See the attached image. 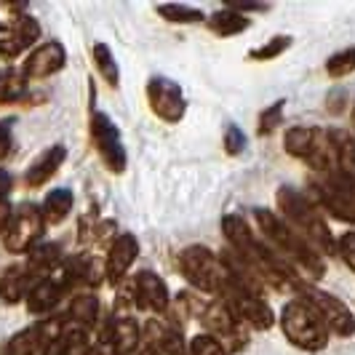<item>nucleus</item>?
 Instances as JSON below:
<instances>
[{"label": "nucleus", "mask_w": 355, "mask_h": 355, "mask_svg": "<svg viewBox=\"0 0 355 355\" xmlns=\"http://www.w3.org/2000/svg\"><path fill=\"white\" fill-rule=\"evenodd\" d=\"M254 219H257L262 235L267 238V243H272L275 251H281L288 265L294 262V265L304 267V270L313 272L315 278L323 275V259L318 257L315 246L307 243L288 222H284L278 214L267 211V209H254Z\"/></svg>", "instance_id": "1"}, {"label": "nucleus", "mask_w": 355, "mask_h": 355, "mask_svg": "<svg viewBox=\"0 0 355 355\" xmlns=\"http://www.w3.org/2000/svg\"><path fill=\"white\" fill-rule=\"evenodd\" d=\"M275 200H278V209L286 216V222L294 225V230L300 232L307 243H313L323 254H334L337 251L334 235H331L329 225L323 222V216L318 214L315 203L310 198H304L294 187H281Z\"/></svg>", "instance_id": "2"}, {"label": "nucleus", "mask_w": 355, "mask_h": 355, "mask_svg": "<svg viewBox=\"0 0 355 355\" xmlns=\"http://www.w3.org/2000/svg\"><path fill=\"white\" fill-rule=\"evenodd\" d=\"M281 329L286 339L307 353H318L329 345V326L318 315V310L304 300H294L281 313Z\"/></svg>", "instance_id": "3"}, {"label": "nucleus", "mask_w": 355, "mask_h": 355, "mask_svg": "<svg viewBox=\"0 0 355 355\" xmlns=\"http://www.w3.org/2000/svg\"><path fill=\"white\" fill-rule=\"evenodd\" d=\"M179 270L190 281L193 288L203 294L222 297V291L230 284V270L225 259H219L211 249L206 246H187L179 254Z\"/></svg>", "instance_id": "4"}, {"label": "nucleus", "mask_w": 355, "mask_h": 355, "mask_svg": "<svg viewBox=\"0 0 355 355\" xmlns=\"http://www.w3.org/2000/svg\"><path fill=\"white\" fill-rule=\"evenodd\" d=\"M198 318L203 320V326L209 329V334H211L227 353H243V350H246V345H249V326L238 318L222 300H216V302H203Z\"/></svg>", "instance_id": "5"}, {"label": "nucleus", "mask_w": 355, "mask_h": 355, "mask_svg": "<svg viewBox=\"0 0 355 355\" xmlns=\"http://www.w3.org/2000/svg\"><path fill=\"white\" fill-rule=\"evenodd\" d=\"M46 219H43V209L37 203H19L14 206V214H11V222L6 227V235H3V246L11 254H30L37 243L43 241V230H46Z\"/></svg>", "instance_id": "6"}, {"label": "nucleus", "mask_w": 355, "mask_h": 355, "mask_svg": "<svg viewBox=\"0 0 355 355\" xmlns=\"http://www.w3.org/2000/svg\"><path fill=\"white\" fill-rule=\"evenodd\" d=\"M219 300L227 304L246 326H251V329L265 331V329H270V326L275 323L272 307L259 297V291H254V288H249L246 284H241L238 278H232V272H230V284L222 291Z\"/></svg>", "instance_id": "7"}, {"label": "nucleus", "mask_w": 355, "mask_h": 355, "mask_svg": "<svg viewBox=\"0 0 355 355\" xmlns=\"http://www.w3.org/2000/svg\"><path fill=\"white\" fill-rule=\"evenodd\" d=\"M89 131H91L94 150L99 153V158H102V163L107 166V171H112V174H123L125 171V147H123V139H121L118 125L112 123L105 112H91Z\"/></svg>", "instance_id": "8"}, {"label": "nucleus", "mask_w": 355, "mask_h": 355, "mask_svg": "<svg viewBox=\"0 0 355 355\" xmlns=\"http://www.w3.org/2000/svg\"><path fill=\"white\" fill-rule=\"evenodd\" d=\"M297 288L302 291L304 302H310L315 310H318V315L326 320V326H329V331H334V334H339V337H353L355 315L350 313V307L342 302V300H337L334 294L323 291V288H318V286L300 284Z\"/></svg>", "instance_id": "9"}, {"label": "nucleus", "mask_w": 355, "mask_h": 355, "mask_svg": "<svg viewBox=\"0 0 355 355\" xmlns=\"http://www.w3.org/2000/svg\"><path fill=\"white\" fill-rule=\"evenodd\" d=\"M147 102H150V110L166 123H179L187 110L182 89L171 78H163V75H153L147 80Z\"/></svg>", "instance_id": "10"}, {"label": "nucleus", "mask_w": 355, "mask_h": 355, "mask_svg": "<svg viewBox=\"0 0 355 355\" xmlns=\"http://www.w3.org/2000/svg\"><path fill=\"white\" fill-rule=\"evenodd\" d=\"M142 342V326L131 315H118L102 326L96 347H102L112 355H134Z\"/></svg>", "instance_id": "11"}, {"label": "nucleus", "mask_w": 355, "mask_h": 355, "mask_svg": "<svg viewBox=\"0 0 355 355\" xmlns=\"http://www.w3.org/2000/svg\"><path fill=\"white\" fill-rule=\"evenodd\" d=\"M320 206L345 222H355V182L342 171L329 174V179L315 187Z\"/></svg>", "instance_id": "12"}, {"label": "nucleus", "mask_w": 355, "mask_h": 355, "mask_svg": "<svg viewBox=\"0 0 355 355\" xmlns=\"http://www.w3.org/2000/svg\"><path fill=\"white\" fill-rule=\"evenodd\" d=\"M131 297H134V307L137 310H147V313H166L168 304H171V297H168V286L163 284V278L150 272V270H142L139 275H134L131 281Z\"/></svg>", "instance_id": "13"}, {"label": "nucleus", "mask_w": 355, "mask_h": 355, "mask_svg": "<svg viewBox=\"0 0 355 355\" xmlns=\"http://www.w3.org/2000/svg\"><path fill=\"white\" fill-rule=\"evenodd\" d=\"M139 257V241L131 232H121L110 241L105 257V278L112 286H121Z\"/></svg>", "instance_id": "14"}, {"label": "nucleus", "mask_w": 355, "mask_h": 355, "mask_svg": "<svg viewBox=\"0 0 355 355\" xmlns=\"http://www.w3.org/2000/svg\"><path fill=\"white\" fill-rule=\"evenodd\" d=\"M67 64V51L59 40H51V43H40L33 51L24 56L21 67L19 70L24 72L27 80H46Z\"/></svg>", "instance_id": "15"}, {"label": "nucleus", "mask_w": 355, "mask_h": 355, "mask_svg": "<svg viewBox=\"0 0 355 355\" xmlns=\"http://www.w3.org/2000/svg\"><path fill=\"white\" fill-rule=\"evenodd\" d=\"M37 40H40V24H37V19L24 14L14 30H8L0 37V59H17L19 53L33 51Z\"/></svg>", "instance_id": "16"}, {"label": "nucleus", "mask_w": 355, "mask_h": 355, "mask_svg": "<svg viewBox=\"0 0 355 355\" xmlns=\"http://www.w3.org/2000/svg\"><path fill=\"white\" fill-rule=\"evenodd\" d=\"M64 284L59 281V275H46V278H35L30 291H27V310L33 315H46L59 304V300L64 297Z\"/></svg>", "instance_id": "17"}, {"label": "nucleus", "mask_w": 355, "mask_h": 355, "mask_svg": "<svg viewBox=\"0 0 355 355\" xmlns=\"http://www.w3.org/2000/svg\"><path fill=\"white\" fill-rule=\"evenodd\" d=\"M67 160V147L64 144H53L46 147L40 155H37L30 166H27V174H24V184L27 187H43L46 182H51V177L62 168V163Z\"/></svg>", "instance_id": "18"}, {"label": "nucleus", "mask_w": 355, "mask_h": 355, "mask_svg": "<svg viewBox=\"0 0 355 355\" xmlns=\"http://www.w3.org/2000/svg\"><path fill=\"white\" fill-rule=\"evenodd\" d=\"M30 278L33 272L27 270V265H11L0 272V302L3 304H17L21 300H27L30 291Z\"/></svg>", "instance_id": "19"}, {"label": "nucleus", "mask_w": 355, "mask_h": 355, "mask_svg": "<svg viewBox=\"0 0 355 355\" xmlns=\"http://www.w3.org/2000/svg\"><path fill=\"white\" fill-rule=\"evenodd\" d=\"M27 270L37 275V278H46V275H53L59 267L64 265V254L62 249L56 246V243H46V241H40L35 249L27 254Z\"/></svg>", "instance_id": "20"}, {"label": "nucleus", "mask_w": 355, "mask_h": 355, "mask_svg": "<svg viewBox=\"0 0 355 355\" xmlns=\"http://www.w3.org/2000/svg\"><path fill=\"white\" fill-rule=\"evenodd\" d=\"M315 142H318V128H307V125H291L284 137L286 153L302 160L313 158Z\"/></svg>", "instance_id": "21"}, {"label": "nucleus", "mask_w": 355, "mask_h": 355, "mask_svg": "<svg viewBox=\"0 0 355 355\" xmlns=\"http://www.w3.org/2000/svg\"><path fill=\"white\" fill-rule=\"evenodd\" d=\"M99 318V300L94 294H75L67 307V323L80 326V329H94V323Z\"/></svg>", "instance_id": "22"}, {"label": "nucleus", "mask_w": 355, "mask_h": 355, "mask_svg": "<svg viewBox=\"0 0 355 355\" xmlns=\"http://www.w3.org/2000/svg\"><path fill=\"white\" fill-rule=\"evenodd\" d=\"M72 203H75V198H72V193L67 190V187H56V190H51V193H46L43 206H40V209H43L46 225H51V227L62 225V222L70 216Z\"/></svg>", "instance_id": "23"}, {"label": "nucleus", "mask_w": 355, "mask_h": 355, "mask_svg": "<svg viewBox=\"0 0 355 355\" xmlns=\"http://www.w3.org/2000/svg\"><path fill=\"white\" fill-rule=\"evenodd\" d=\"M43 347V337H40V326H27L17 334L3 342L0 355H37V350Z\"/></svg>", "instance_id": "24"}, {"label": "nucleus", "mask_w": 355, "mask_h": 355, "mask_svg": "<svg viewBox=\"0 0 355 355\" xmlns=\"http://www.w3.org/2000/svg\"><path fill=\"white\" fill-rule=\"evenodd\" d=\"M209 30H211L214 35L219 37H232V35H241L243 30H249V17L246 14H238V11H232V8H222V11H216L209 17Z\"/></svg>", "instance_id": "25"}, {"label": "nucleus", "mask_w": 355, "mask_h": 355, "mask_svg": "<svg viewBox=\"0 0 355 355\" xmlns=\"http://www.w3.org/2000/svg\"><path fill=\"white\" fill-rule=\"evenodd\" d=\"M89 53H91V62H94L96 72L102 75V80H105L107 86L118 89V86H121V70H118V62H115V56L110 51V46H107V43H94L89 49Z\"/></svg>", "instance_id": "26"}, {"label": "nucleus", "mask_w": 355, "mask_h": 355, "mask_svg": "<svg viewBox=\"0 0 355 355\" xmlns=\"http://www.w3.org/2000/svg\"><path fill=\"white\" fill-rule=\"evenodd\" d=\"M155 11H158V17H163L168 24H200V21H206V14H203L200 8H193V6L166 3V6H158Z\"/></svg>", "instance_id": "27"}, {"label": "nucleus", "mask_w": 355, "mask_h": 355, "mask_svg": "<svg viewBox=\"0 0 355 355\" xmlns=\"http://www.w3.org/2000/svg\"><path fill=\"white\" fill-rule=\"evenodd\" d=\"M334 144H337V168L347 179L355 182V139L345 131H334Z\"/></svg>", "instance_id": "28"}, {"label": "nucleus", "mask_w": 355, "mask_h": 355, "mask_svg": "<svg viewBox=\"0 0 355 355\" xmlns=\"http://www.w3.org/2000/svg\"><path fill=\"white\" fill-rule=\"evenodd\" d=\"M27 91V78L21 70H8L0 78V105H11L19 102Z\"/></svg>", "instance_id": "29"}, {"label": "nucleus", "mask_w": 355, "mask_h": 355, "mask_svg": "<svg viewBox=\"0 0 355 355\" xmlns=\"http://www.w3.org/2000/svg\"><path fill=\"white\" fill-rule=\"evenodd\" d=\"M326 72L331 78H345V75L355 72V49H345V51H337L334 56H329Z\"/></svg>", "instance_id": "30"}, {"label": "nucleus", "mask_w": 355, "mask_h": 355, "mask_svg": "<svg viewBox=\"0 0 355 355\" xmlns=\"http://www.w3.org/2000/svg\"><path fill=\"white\" fill-rule=\"evenodd\" d=\"M294 40L288 35H275L272 40H267L265 46H259V49H254V51L249 53L251 59H257V62H267V59H275V56H281V53L291 46Z\"/></svg>", "instance_id": "31"}, {"label": "nucleus", "mask_w": 355, "mask_h": 355, "mask_svg": "<svg viewBox=\"0 0 355 355\" xmlns=\"http://www.w3.org/2000/svg\"><path fill=\"white\" fill-rule=\"evenodd\" d=\"M190 355H230L211 334H198V337L190 339Z\"/></svg>", "instance_id": "32"}, {"label": "nucleus", "mask_w": 355, "mask_h": 355, "mask_svg": "<svg viewBox=\"0 0 355 355\" xmlns=\"http://www.w3.org/2000/svg\"><path fill=\"white\" fill-rule=\"evenodd\" d=\"M284 121V102H275V105H270L259 115V137H267V134H272L278 125Z\"/></svg>", "instance_id": "33"}, {"label": "nucleus", "mask_w": 355, "mask_h": 355, "mask_svg": "<svg viewBox=\"0 0 355 355\" xmlns=\"http://www.w3.org/2000/svg\"><path fill=\"white\" fill-rule=\"evenodd\" d=\"M21 17H24L21 6H17V3H0V33L6 35L8 30H14Z\"/></svg>", "instance_id": "34"}, {"label": "nucleus", "mask_w": 355, "mask_h": 355, "mask_svg": "<svg viewBox=\"0 0 355 355\" xmlns=\"http://www.w3.org/2000/svg\"><path fill=\"white\" fill-rule=\"evenodd\" d=\"M337 254L347 262V267L355 272V232H345L337 241Z\"/></svg>", "instance_id": "35"}, {"label": "nucleus", "mask_w": 355, "mask_h": 355, "mask_svg": "<svg viewBox=\"0 0 355 355\" xmlns=\"http://www.w3.org/2000/svg\"><path fill=\"white\" fill-rule=\"evenodd\" d=\"M243 147H246L243 131H241L238 125H227V131H225V150H227L230 155H238Z\"/></svg>", "instance_id": "36"}, {"label": "nucleus", "mask_w": 355, "mask_h": 355, "mask_svg": "<svg viewBox=\"0 0 355 355\" xmlns=\"http://www.w3.org/2000/svg\"><path fill=\"white\" fill-rule=\"evenodd\" d=\"M11 153V123H0V163Z\"/></svg>", "instance_id": "37"}, {"label": "nucleus", "mask_w": 355, "mask_h": 355, "mask_svg": "<svg viewBox=\"0 0 355 355\" xmlns=\"http://www.w3.org/2000/svg\"><path fill=\"white\" fill-rule=\"evenodd\" d=\"M329 112L331 115H339L342 112V107H345V91H337V94H329Z\"/></svg>", "instance_id": "38"}, {"label": "nucleus", "mask_w": 355, "mask_h": 355, "mask_svg": "<svg viewBox=\"0 0 355 355\" xmlns=\"http://www.w3.org/2000/svg\"><path fill=\"white\" fill-rule=\"evenodd\" d=\"M11 184H14L11 174H8V171H0V203H8L6 198L11 193Z\"/></svg>", "instance_id": "39"}, {"label": "nucleus", "mask_w": 355, "mask_h": 355, "mask_svg": "<svg viewBox=\"0 0 355 355\" xmlns=\"http://www.w3.org/2000/svg\"><path fill=\"white\" fill-rule=\"evenodd\" d=\"M11 214H14V206L0 203V238L6 235V227H8V222H11Z\"/></svg>", "instance_id": "40"}, {"label": "nucleus", "mask_w": 355, "mask_h": 355, "mask_svg": "<svg viewBox=\"0 0 355 355\" xmlns=\"http://www.w3.org/2000/svg\"><path fill=\"white\" fill-rule=\"evenodd\" d=\"M0 78H3V72H0Z\"/></svg>", "instance_id": "41"}]
</instances>
